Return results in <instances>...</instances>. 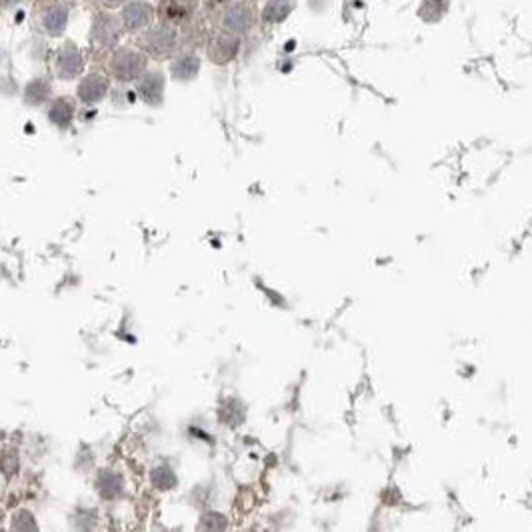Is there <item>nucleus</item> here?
Listing matches in <instances>:
<instances>
[{
  "label": "nucleus",
  "instance_id": "20e7f679",
  "mask_svg": "<svg viewBox=\"0 0 532 532\" xmlns=\"http://www.w3.org/2000/svg\"><path fill=\"white\" fill-rule=\"evenodd\" d=\"M146 46H148V50L154 56L168 55V53H173L174 46H176V34L168 26H158V28H154V31L148 33Z\"/></svg>",
  "mask_w": 532,
  "mask_h": 532
},
{
  "label": "nucleus",
  "instance_id": "f257e3e1",
  "mask_svg": "<svg viewBox=\"0 0 532 532\" xmlns=\"http://www.w3.org/2000/svg\"><path fill=\"white\" fill-rule=\"evenodd\" d=\"M112 75L119 80H132L139 78L146 66V58L134 50H119L112 56Z\"/></svg>",
  "mask_w": 532,
  "mask_h": 532
},
{
  "label": "nucleus",
  "instance_id": "39448f33",
  "mask_svg": "<svg viewBox=\"0 0 532 532\" xmlns=\"http://www.w3.org/2000/svg\"><path fill=\"white\" fill-rule=\"evenodd\" d=\"M151 18L152 9L146 2H141V0H134L131 4H126L124 11H122V21H124L129 31H141L151 22Z\"/></svg>",
  "mask_w": 532,
  "mask_h": 532
},
{
  "label": "nucleus",
  "instance_id": "f03ea898",
  "mask_svg": "<svg viewBox=\"0 0 532 532\" xmlns=\"http://www.w3.org/2000/svg\"><path fill=\"white\" fill-rule=\"evenodd\" d=\"M196 2L198 0H161L158 2V12L166 22H185L186 18H190V14L195 12Z\"/></svg>",
  "mask_w": 532,
  "mask_h": 532
},
{
  "label": "nucleus",
  "instance_id": "423d86ee",
  "mask_svg": "<svg viewBox=\"0 0 532 532\" xmlns=\"http://www.w3.org/2000/svg\"><path fill=\"white\" fill-rule=\"evenodd\" d=\"M109 90V80L100 75H90L87 76L80 87H78V97L82 98L85 102H97L100 98L107 94Z\"/></svg>",
  "mask_w": 532,
  "mask_h": 532
},
{
  "label": "nucleus",
  "instance_id": "aec40b11",
  "mask_svg": "<svg viewBox=\"0 0 532 532\" xmlns=\"http://www.w3.org/2000/svg\"><path fill=\"white\" fill-rule=\"evenodd\" d=\"M227 2L228 0H207V6H208V11L217 12V11H220Z\"/></svg>",
  "mask_w": 532,
  "mask_h": 532
},
{
  "label": "nucleus",
  "instance_id": "9b49d317",
  "mask_svg": "<svg viewBox=\"0 0 532 532\" xmlns=\"http://www.w3.org/2000/svg\"><path fill=\"white\" fill-rule=\"evenodd\" d=\"M228 519L218 511H205L198 519L196 532H227Z\"/></svg>",
  "mask_w": 532,
  "mask_h": 532
},
{
  "label": "nucleus",
  "instance_id": "412c9836",
  "mask_svg": "<svg viewBox=\"0 0 532 532\" xmlns=\"http://www.w3.org/2000/svg\"><path fill=\"white\" fill-rule=\"evenodd\" d=\"M102 2H104L107 6H116V4H120L122 0H102Z\"/></svg>",
  "mask_w": 532,
  "mask_h": 532
},
{
  "label": "nucleus",
  "instance_id": "6e6552de",
  "mask_svg": "<svg viewBox=\"0 0 532 532\" xmlns=\"http://www.w3.org/2000/svg\"><path fill=\"white\" fill-rule=\"evenodd\" d=\"M218 416L228 426H239L246 418V406L239 398H228V401H224V404H220Z\"/></svg>",
  "mask_w": 532,
  "mask_h": 532
},
{
  "label": "nucleus",
  "instance_id": "4468645a",
  "mask_svg": "<svg viewBox=\"0 0 532 532\" xmlns=\"http://www.w3.org/2000/svg\"><path fill=\"white\" fill-rule=\"evenodd\" d=\"M250 22H252V16H250V11L246 6H234V9H230L227 14V18H224V24H227L228 31H234V33H242V31H246L250 26Z\"/></svg>",
  "mask_w": 532,
  "mask_h": 532
},
{
  "label": "nucleus",
  "instance_id": "0eeeda50",
  "mask_svg": "<svg viewBox=\"0 0 532 532\" xmlns=\"http://www.w3.org/2000/svg\"><path fill=\"white\" fill-rule=\"evenodd\" d=\"M80 70H82V56L76 48L68 46L58 56V75L63 78H75Z\"/></svg>",
  "mask_w": 532,
  "mask_h": 532
},
{
  "label": "nucleus",
  "instance_id": "f3484780",
  "mask_svg": "<svg viewBox=\"0 0 532 532\" xmlns=\"http://www.w3.org/2000/svg\"><path fill=\"white\" fill-rule=\"evenodd\" d=\"M50 119L58 126H66L70 122V119H72V107H70V102L56 100L55 104H53V109H50Z\"/></svg>",
  "mask_w": 532,
  "mask_h": 532
},
{
  "label": "nucleus",
  "instance_id": "2eb2a0df",
  "mask_svg": "<svg viewBox=\"0 0 532 532\" xmlns=\"http://www.w3.org/2000/svg\"><path fill=\"white\" fill-rule=\"evenodd\" d=\"M11 532H40L38 522L34 519V514L26 509H21L12 514Z\"/></svg>",
  "mask_w": 532,
  "mask_h": 532
},
{
  "label": "nucleus",
  "instance_id": "a211bd4d",
  "mask_svg": "<svg viewBox=\"0 0 532 532\" xmlns=\"http://www.w3.org/2000/svg\"><path fill=\"white\" fill-rule=\"evenodd\" d=\"M66 22V11L65 9H53L50 12H46L44 16V26L46 31L53 34H58L63 28H65Z\"/></svg>",
  "mask_w": 532,
  "mask_h": 532
},
{
  "label": "nucleus",
  "instance_id": "ddd939ff",
  "mask_svg": "<svg viewBox=\"0 0 532 532\" xmlns=\"http://www.w3.org/2000/svg\"><path fill=\"white\" fill-rule=\"evenodd\" d=\"M94 34L100 43L104 46H110V44L116 43L119 38V26H116V21L112 16H100L94 24Z\"/></svg>",
  "mask_w": 532,
  "mask_h": 532
},
{
  "label": "nucleus",
  "instance_id": "9d476101",
  "mask_svg": "<svg viewBox=\"0 0 532 532\" xmlns=\"http://www.w3.org/2000/svg\"><path fill=\"white\" fill-rule=\"evenodd\" d=\"M163 88H164L163 76L148 75L142 78L141 87H139V92H141V97L144 98L146 102L156 104V102H161V98H163Z\"/></svg>",
  "mask_w": 532,
  "mask_h": 532
},
{
  "label": "nucleus",
  "instance_id": "1a4fd4ad",
  "mask_svg": "<svg viewBox=\"0 0 532 532\" xmlns=\"http://www.w3.org/2000/svg\"><path fill=\"white\" fill-rule=\"evenodd\" d=\"M239 50V43L230 36H217L212 44H210V56L217 60V63H227L232 56L237 55Z\"/></svg>",
  "mask_w": 532,
  "mask_h": 532
},
{
  "label": "nucleus",
  "instance_id": "7ed1b4c3",
  "mask_svg": "<svg viewBox=\"0 0 532 532\" xmlns=\"http://www.w3.org/2000/svg\"><path fill=\"white\" fill-rule=\"evenodd\" d=\"M94 487H97L100 499L114 500L124 492V480H122V474L114 472V470H100Z\"/></svg>",
  "mask_w": 532,
  "mask_h": 532
},
{
  "label": "nucleus",
  "instance_id": "4be33fe9",
  "mask_svg": "<svg viewBox=\"0 0 532 532\" xmlns=\"http://www.w3.org/2000/svg\"><path fill=\"white\" fill-rule=\"evenodd\" d=\"M2 4H14V2H18V0H0Z\"/></svg>",
  "mask_w": 532,
  "mask_h": 532
},
{
  "label": "nucleus",
  "instance_id": "6ab92c4d",
  "mask_svg": "<svg viewBox=\"0 0 532 532\" xmlns=\"http://www.w3.org/2000/svg\"><path fill=\"white\" fill-rule=\"evenodd\" d=\"M288 11V6L284 4L283 0H276V2H272L268 4V9H266V18L268 21H278V18H283L284 14Z\"/></svg>",
  "mask_w": 532,
  "mask_h": 532
},
{
  "label": "nucleus",
  "instance_id": "dca6fc26",
  "mask_svg": "<svg viewBox=\"0 0 532 532\" xmlns=\"http://www.w3.org/2000/svg\"><path fill=\"white\" fill-rule=\"evenodd\" d=\"M196 72H198V58L196 56H183L180 60H176L173 65V75L178 80L192 78Z\"/></svg>",
  "mask_w": 532,
  "mask_h": 532
},
{
  "label": "nucleus",
  "instance_id": "f8f14e48",
  "mask_svg": "<svg viewBox=\"0 0 532 532\" xmlns=\"http://www.w3.org/2000/svg\"><path fill=\"white\" fill-rule=\"evenodd\" d=\"M151 480L152 484H154V489L158 490H173L176 489V482H178L176 472H174L168 465H164V462H161V465H156V467L152 468Z\"/></svg>",
  "mask_w": 532,
  "mask_h": 532
}]
</instances>
